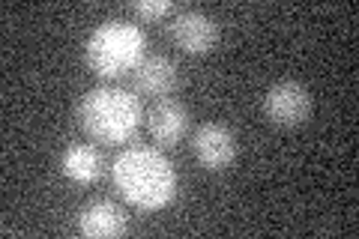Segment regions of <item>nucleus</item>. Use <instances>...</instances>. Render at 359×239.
Returning a JSON list of instances; mask_svg holds the SVG:
<instances>
[{
  "label": "nucleus",
  "instance_id": "obj_1",
  "mask_svg": "<svg viewBox=\"0 0 359 239\" xmlns=\"http://www.w3.org/2000/svg\"><path fill=\"white\" fill-rule=\"evenodd\" d=\"M111 177L120 195L138 210H165L177 198V170L153 146L123 150L111 165Z\"/></svg>",
  "mask_w": 359,
  "mask_h": 239
},
{
  "label": "nucleus",
  "instance_id": "obj_2",
  "mask_svg": "<svg viewBox=\"0 0 359 239\" xmlns=\"http://www.w3.org/2000/svg\"><path fill=\"white\" fill-rule=\"evenodd\" d=\"M141 99L120 87H96L81 96L75 120L96 144H129L141 129Z\"/></svg>",
  "mask_w": 359,
  "mask_h": 239
},
{
  "label": "nucleus",
  "instance_id": "obj_3",
  "mask_svg": "<svg viewBox=\"0 0 359 239\" xmlns=\"http://www.w3.org/2000/svg\"><path fill=\"white\" fill-rule=\"evenodd\" d=\"M147 54V36L138 25L123 18L102 21L84 45V60L90 72L99 78H123L132 75Z\"/></svg>",
  "mask_w": 359,
  "mask_h": 239
},
{
  "label": "nucleus",
  "instance_id": "obj_4",
  "mask_svg": "<svg viewBox=\"0 0 359 239\" xmlns=\"http://www.w3.org/2000/svg\"><path fill=\"white\" fill-rule=\"evenodd\" d=\"M264 114L269 123L282 129H299L309 123L311 114V93L299 81H278L266 90Z\"/></svg>",
  "mask_w": 359,
  "mask_h": 239
},
{
  "label": "nucleus",
  "instance_id": "obj_5",
  "mask_svg": "<svg viewBox=\"0 0 359 239\" xmlns=\"http://www.w3.org/2000/svg\"><path fill=\"white\" fill-rule=\"evenodd\" d=\"M192 153L198 158V165L210 170V174L228 170L237 162V135L228 126H222V123H204L192 135Z\"/></svg>",
  "mask_w": 359,
  "mask_h": 239
},
{
  "label": "nucleus",
  "instance_id": "obj_6",
  "mask_svg": "<svg viewBox=\"0 0 359 239\" xmlns=\"http://www.w3.org/2000/svg\"><path fill=\"white\" fill-rule=\"evenodd\" d=\"M171 39L177 42L180 51L192 54V57H201V54H210L216 48L219 42V25L216 18L207 15V13H180L171 25Z\"/></svg>",
  "mask_w": 359,
  "mask_h": 239
},
{
  "label": "nucleus",
  "instance_id": "obj_7",
  "mask_svg": "<svg viewBox=\"0 0 359 239\" xmlns=\"http://www.w3.org/2000/svg\"><path fill=\"white\" fill-rule=\"evenodd\" d=\"M147 126L159 146H174L189 132V111L177 99H159L147 114Z\"/></svg>",
  "mask_w": 359,
  "mask_h": 239
},
{
  "label": "nucleus",
  "instance_id": "obj_8",
  "mask_svg": "<svg viewBox=\"0 0 359 239\" xmlns=\"http://www.w3.org/2000/svg\"><path fill=\"white\" fill-rule=\"evenodd\" d=\"M129 219L117 203L111 200H93L78 212V231L90 239H117L126 233Z\"/></svg>",
  "mask_w": 359,
  "mask_h": 239
},
{
  "label": "nucleus",
  "instance_id": "obj_9",
  "mask_svg": "<svg viewBox=\"0 0 359 239\" xmlns=\"http://www.w3.org/2000/svg\"><path fill=\"white\" fill-rule=\"evenodd\" d=\"M132 84H135V93L165 99L177 90L180 75H177V66L168 57L156 54V57H144L141 60V66L132 72Z\"/></svg>",
  "mask_w": 359,
  "mask_h": 239
},
{
  "label": "nucleus",
  "instance_id": "obj_10",
  "mask_svg": "<svg viewBox=\"0 0 359 239\" xmlns=\"http://www.w3.org/2000/svg\"><path fill=\"white\" fill-rule=\"evenodd\" d=\"M60 170L66 179L72 183H81V186H90L96 179H102L105 174V158L96 146L90 144H72L66 146L63 156H60Z\"/></svg>",
  "mask_w": 359,
  "mask_h": 239
},
{
  "label": "nucleus",
  "instance_id": "obj_11",
  "mask_svg": "<svg viewBox=\"0 0 359 239\" xmlns=\"http://www.w3.org/2000/svg\"><path fill=\"white\" fill-rule=\"evenodd\" d=\"M132 13L144 21H156V18H165L168 13H174V4L171 0H138V4H132Z\"/></svg>",
  "mask_w": 359,
  "mask_h": 239
}]
</instances>
